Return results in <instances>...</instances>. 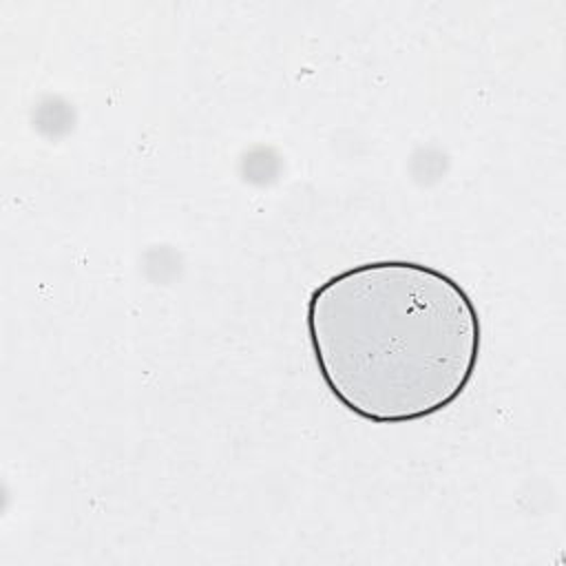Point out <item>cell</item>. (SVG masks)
<instances>
[{"instance_id": "obj_1", "label": "cell", "mask_w": 566, "mask_h": 566, "mask_svg": "<svg viewBox=\"0 0 566 566\" xmlns=\"http://www.w3.org/2000/svg\"><path fill=\"white\" fill-rule=\"evenodd\" d=\"M307 338L329 394L374 424L451 407L480 358L482 323L467 290L405 259L352 265L307 301Z\"/></svg>"}]
</instances>
